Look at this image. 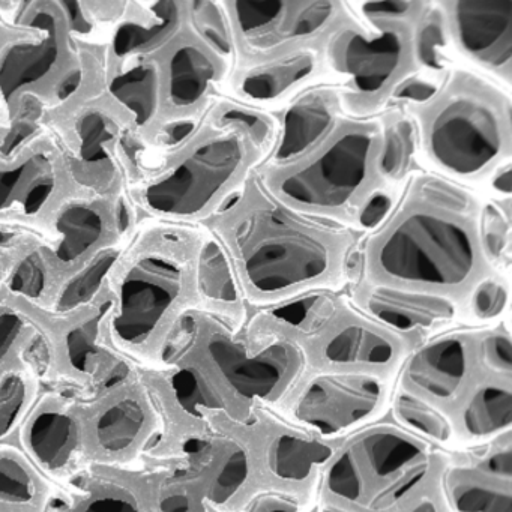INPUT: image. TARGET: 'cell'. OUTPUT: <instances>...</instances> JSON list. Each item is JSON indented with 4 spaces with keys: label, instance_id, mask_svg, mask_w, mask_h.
Returning a JSON list of instances; mask_svg holds the SVG:
<instances>
[{
    "label": "cell",
    "instance_id": "6da1fadb",
    "mask_svg": "<svg viewBox=\"0 0 512 512\" xmlns=\"http://www.w3.org/2000/svg\"><path fill=\"white\" fill-rule=\"evenodd\" d=\"M277 133L271 112L223 97L200 121L175 128L158 145L128 148V221L202 226L268 160Z\"/></svg>",
    "mask_w": 512,
    "mask_h": 512
},
{
    "label": "cell",
    "instance_id": "7a4b0ae2",
    "mask_svg": "<svg viewBox=\"0 0 512 512\" xmlns=\"http://www.w3.org/2000/svg\"><path fill=\"white\" fill-rule=\"evenodd\" d=\"M202 227L223 248L248 308L343 290L352 281L362 236L290 208L257 170Z\"/></svg>",
    "mask_w": 512,
    "mask_h": 512
},
{
    "label": "cell",
    "instance_id": "3957f363",
    "mask_svg": "<svg viewBox=\"0 0 512 512\" xmlns=\"http://www.w3.org/2000/svg\"><path fill=\"white\" fill-rule=\"evenodd\" d=\"M481 209L472 188L416 172L365 233L352 278L445 296L463 308L476 284L496 274L482 250Z\"/></svg>",
    "mask_w": 512,
    "mask_h": 512
},
{
    "label": "cell",
    "instance_id": "277c9868",
    "mask_svg": "<svg viewBox=\"0 0 512 512\" xmlns=\"http://www.w3.org/2000/svg\"><path fill=\"white\" fill-rule=\"evenodd\" d=\"M202 226L128 221L121 248L107 263L104 329L113 349L134 367H155L190 311L202 310Z\"/></svg>",
    "mask_w": 512,
    "mask_h": 512
},
{
    "label": "cell",
    "instance_id": "5b68a950",
    "mask_svg": "<svg viewBox=\"0 0 512 512\" xmlns=\"http://www.w3.org/2000/svg\"><path fill=\"white\" fill-rule=\"evenodd\" d=\"M164 359L190 368L220 412L236 421L262 407L277 413L305 370L298 347L256 308L241 322L190 311Z\"/></svg>",
    "mask_w": 512,
    "mask_h": 512
},
{
    "label": "cell",
    "instance_id": "8992f818",
    "mask_svg": "<svg viewBox=\"0 0 512 512\" xmlns=\"http://www.w3.org/2000/svg\"><path fill=\"white\" fill-rule=\"evenodd\" d=\"M382 122L344 116L310 151L284 164L257 169L281 202L311 217L370 232L385 217L394 188L383 178Z\"/></svg>",
    "mask_w": 512,
    "mask_h": 512
},
{
    "label": "cell",
    "instance_id": "52a82bcc",
    "mask_svg": "<svg viewBox=\"0 0 512 512\" xmlns=\"http://www.w3.org/2000/svg\"><path fill=\"white\" fill-rule=\"evenodd\" d=\"M401 107L427 172L470 188L511 164V91L478 71L452 65L427 97Z\"/></svg>",
    "mask_w": 512,
    "mask_h": 512
},
{
    "label": "cell",
    "instance_id": "ba28073f",
    "mask_svg": "<svg viewBox=\"0 0 512 512\" xmlns=\"http://www.w3.org/2000/svg\"><path fill=\"white\" fill-rule=\"evenodd\" d=\"M446 464L440 446L380 419L338 442L319 479L323 506L341 512H449Z\"/></svg>",
    "mask_w": 512,
    "mask_h": 512
},
{
    "label": "cell",
    "instance_id": "9c48e42d",
    "mask_svg": "<svg viewBox=\"0 0 512 512\" xmlns=\"http://www.w3.org/2000/svg\"><path fill=\"white\" fill-rule=\"evenodd\" d=\"M124 214L119 197L76 188L44 221L34 254L10 286L43 307H64L121 248L128 230Z\"/></svg>",
    "mask_w": 512,
    "mask_h": 512
},
{
    "label": "cell",
    "instance_id": "30bf717a",
    "mask_svg": "<svg viewBox=\"0 0 512 512\" xmlns=\"http://www.w3.org/2000/svg\"><path fill=\"white\" fill-rule=\"evenodd\" d=\"M340 292L322 290L256 310L298 347L304 373L353 371L397 379L410 347Z\"/></svg>",
    "mask_w": 512,
    "mask_h": 512
},
{
    "label": "cell",
    "instance_id": "8fae6325",
    "mask_svg": "<svg viewBox=\"0 0 512 512\" xmlns=\"http://www.w3.org/2000/svg\"><path fill=\"white\" fill-rule=\"evenodd\" d=\"M0 47V130L14 134L55 106L80 73V52L62 2L28 0Z\"/></svg>",
    "mask_w": 512,
    "mask_h": 512
},
{
    "label": "cell",
    "instance_id": "7c38bea8",
    "mask_svg": "<svg viewBox=\"0 0 512 512\" xmlns=\"http://www.w3.org/2000/svg\"><path fill=\"white\" fill-rule=\"evenodd\" d=\"M0 302L16 308L34 325L38 335L35 361L46 388L85 400L131 365L107 340V298L100 283L88 298L55 310L10 284L0 292Z\"/></svg>",
    "mask_w": 512,
    "mask_h": 512
},
{
    "label": "cell",
    "instance_id": "4fadbf2b",
    "mask_svg": "<svg viewBox=\"0 0 512 512\" xmlns=\"http://www.w3.org/2000/svg\"><path fill=\"white\" fill-rule=\"evenodd\" d=\"M416 23L367 19L349 7L323 50L325 83L337 88L347 116L382 115L410 80L422 76L416 61Z\"/></svg>",
    "mask_w": 512,
    "mask_h": 512
},
{
    "label": "cell",
    "instance_id": "5bb4252c",
    "mask_svg": "<svg viewBox=\"0 0 512 512\" xmlns=\"http://www.w3.org/2000/svg\"><path fill=\"white\" fill-rule=\"evenodd\" d=\"M76 188L49 130L34 119L14 134L0 130V229L37 235Z\"/></svg>",
    "mask_w": 512,
    "mask_h": 512
},
{
    "label": "cell",
    "instance_id": "9a60e30c",
    "mask_svg": "<svg viewBox=\"0 0 512 512\" xmlns=\"http://www.w3.org/2000/svg\"><path fill=\"white\" fill-rule=\"evenodd\" d=\"M233 65H248L305 47H325L349 14L337 0H227Z\"/></svg>",
    "mask_w": 512,
    "mask_h": 512
},
{
    "label": "cell",
    "instance_id": "2e32d148",
    "mask_svg": "<svg viewBox=\"0 0 512 512\" xmlns=\"http://www.w3.org/2000/svg\"><path fill=\"white\" fill-rule=\"evenodd\" d=\"M395 380L353 371L304 373L278 415L323 440H341L389 413Z\"/></svg>",
    "mask_w": 512,
    "mask_h": 512
},
{
    "label": "cell",
    "instance_id": "e0dca14e",
    "mask_svg": "<svg viewBox=\"0 0 512 512\" xmlns=\"http://www.w3.org/2000/svg\"><path fill=\"white\" fill-rule=\"evenodd\" d=\"M88 467H139L160 436L154 401L130 365L109 385L80 401Z\"/></svg>",
    "mask_w": 512,
    "mask_h": 512
},
{
    "label": "cell",
    "instance_id": "ac0fdd59",
    "mask_svg": "<svg viewBox=\"0 0 512 512\" xmlns=\"http://www.w3.org/2000/svg\"><path fill=\"white\" fill-rule=\"evenodd\" d=\"M154 56L160 67L167 130L200 121L226 97L232 62L200 40L188 25Z\"/></svg>",
    "mask_w": 512,
    "mask_h": 512
},
{
    "label": "cell",
    "instance_id": "d6986e66",
    "mask_svg": "<svg viewBox=\"0 0 512 512\" xmlns=\"http://www.w3.org/2000/svg\"><path fill=\"white\" fill-rule=\"evenodd\" d=\"M475 328L449 329L410 350L395 389L413 395L451 418L479 380Z\"/></svg>",
    "mask_w": 512,
    "mask_h": 512
},
{
    "label": "cell",
    "instance_id": "ffe728a7",
    "mask_svg": "<svg viewBox=\"0 0 512 512\" xmlns=\"http://www.w3.org/2000/svg\"><path fill=\"white\" fill-rule=\"evenodd\" d=\"M80 401L68 392L44 389L14 439V445L59 491L88 469Z\"/></svg>",
    "mask_w": 512,
    "mask_h": 512
},
{
    "label": "cell",
    "instance_id": "44dd1931",
    "mask_svg": "<svg viewBox=\"0 0 512 512\" xmlns=\"http://www.w3.org/2000/svg\"><path fill=\"white\" fill-rule=\"evenodd\" d=\"M445 20L449 46L469 68L511 91V0L437 2Z\"/></svg>",
    "mask_w": 512,
    "mask_h": 512
},
{
    "label": "cell",
    "instance_id": "7402d4cb",
    "mask_svg": "<svg viewBox=\"0 0 512 512\" xmlns=\"http://www.w3.org/2000/svg\"><path fill=\"white\" fill-rule=\"evenodd\" d=\"M352 304L383 328L406 341L410 350L463 319V308L445 296L403 287L371 283L362 278L350 281Z\"/></svg>",
    "mask_w": 512,
    "mask_h": 512
},
{
    "label": "cell",
    "instance_id": "603a6c76",
    "mask_svg": "<svg viewBox=\"0 0 512 512\" xmlns=\"http://www.w3.org/2000/svg\"><path fill=\"white\" fill-rule=\"evenodd\" d=\"M101 85L130 131L131 148H152L169 136L163 118L160 67L154 55L115 59L107 50Z\"/></svg>",
    "mask_w": 512,
    "mask_h": 512
},
{
    "label": "cell",
    "instance_id": "cb8c5ba5",
    "mask_svg": "<svg viewBox=\"0 0 512 512\" xmlns=\"http://www.w3.org/2000/svg\"><path fill=\"white\" fill-rule=\"evenodd\" d=\"M446 464L443 497L449 512H512V431Z\"/></svg>",
    "mask_w": 512,
    "mask_h": 512
},
{
    "label": "cell",
    "instance_id": "d4e9b609",
    "mask_svg": "<svg viewBox=\"0 0 512 512\" xmlns=\"http://www.w3.org/2000/svg\"><path fill=\"white\" fill-rule=\"evenodd\" d=\"M325 47H305L248 65H233L226 97L244 106L275 112L296 95L325 83Z\"/></svg>",
    "mask_w": 512,
    "mask_h": 512
},
{
    "label": "cell",
    "instance_id": "484cf974",
    "mask_svg": "<svg viewBox=\"0 0 512 512\" xmlns=\"http://www.w3.org/2000/svg\"><path fill=\"white\" fill-rule=\"evenodd\" d=\"M49 512H155L145 466H91L59 493Z\"/></svg>",
    "mask_w": 512,
    "mask_h": 512
},
{
    "label": "cell",
    "instance_id": "4316f807",
    "mask_svg": "<svg viewBox=\"0 0 512 512\" xmlns=\"http://www.w3.org/2000/svg\"><path fill=\"white\" fill-rule=\"evenodd\" d=\"M277 121V142L263 164L289 163L322 142L346 116L337 88L328 83L311 86L272 112Z\"/></svg>",
    "mask_w": 512,
    "mask_h": 512
},
{
    "label": "cell",
    "instance_id": "83f0119b",
    "mask_svg": "<svg viewBox=\"0 0 512 512\" xmlns=\"http://www.w3.org/2000/svg\"><path fill=\"white\" fill-rule=\"evenodd\" d=\"M187 26L185 0L127 2L109 37V55L115 59L152 56Z\"/></svg>",
    "mask_w": 512,
    "mask_h": 512
},
{
    "label": "cell",
    "instance_id": "f1b7e54d",
    "mask_svg": "<svg viewBox=\"0 0 512 512\" xmlns=\"http://www.w3.org/2000/svg\"><path fill=\"white\" fill-rule=\"evenodd\" d=\"M449 424L454 446L476 448L512 431V380L485 377L457 407Z\"/></svg>",
    "mask_w": 512,
    "mask_h": 512
},
{
    "label": "cell",
    "instance_id": "f546056e",
    "mask_svg": "<svg viewBox=\"0 0 512 512\" xmlns=\"http://www.w3.org/2000/svg\"><path fill=\"white\" fill-rule=\"evenodd\" d=\"M59 493L14 443L0 446V511L49 512Z\"/></svg>",
    "mask_w": 512,
    "mask_h": 512
},
{
    "label": "cell",
    "instance_id": "4dcf8cb0",
    "mask_svg": "<svg viewBox=\"0 0 512 512\" xmlns=\"http://www.w3.org/2000/svg\"><path fill=\"white\" fill-rule=\"evenodd\" d=\"M382 157L380 170L394 190L419 172L418 134L415 122L401 106H392L380 115Z\"/></svg>",
    "mask_w": 512,
    "mask_h": 512
},
{
    "label": "cell",
    "instance_id": "1f68e13d",
    "mask_svg": "<svg viewBox=\"0 0 512 512\" xmlns=\"http://www.w3.org/2000/svg\"><path fill=\"white\" fill-rule=\"evenodd\" d=\"M44 389L37 362L0 383V446L14 443L17 431Z\"/></svg>",
    "mask_w": 512,
    "mask_h": 512
},
{
    "label": "cell",
    "instance_id": "d6a6232c",
    "mask_svg": "<svg viewBox=\"0 0 512 512\" xmlns=\"http://www.w3.org/2000/svg\"><path fill=\"white\" fill-rule=\"evenodd\" d=\"M38 335L34 325L11 305L0 302V383L34 364Z\"/></svg>",
    "mask_w": 512,
    "mask_h": 512
},
{
    "label": "cell",
    "instance_id": "836d02e7",
    "mask_svg": "<svg viewBox=\"0 0 512 512\" xmlns=\"http://www.w3.org/2000/svg\"><path fill=\"white\" fill-rule=\"evenodd\" d=\"M389 415L395 424L440 448L454 446L448 418L425 401L395 389Z\"/></svg>",
    "mask_w": 512,
    "mask_h": 512
},
{
    "label": "cell",
    "instance_id": "e575fe53",
    "mask_svg": "<svg viewBox=\"0 0 512 512\" xmlns=\"http://www.w3.org/2000/svg\"><path fill=\"white\" fill-rule=\"evenodd\" d=\"M449 40L439 5L430 2L415 26V52L421 74L440 79L454 62L448 58Z\"/></svg>",
    "mask_w": 512,
    "mask_h": 512
},
{
    "label": "cell",
    "instance_id": "d590c367",
    "mask_svg": "<svg viewBox=\"0 0 512 512\" xmlns=\"http://www.w3.org/2000/svg\"><path fill=\"white\" fill-rule=\"evenodd\" d=\"M482 250L496 274L509 275L511 266V199L482 202L479 221Z\"/></svg>",
    "mask_w": 512,
    "mask_h": 512
},
{
    "label": "cell",
    "instance_id": "8d00e7d4",
    "mask_svg": "<svg viewBox=\"0 0 512 512\" xmlns=\"http://www.w3.org/2000/svg\"><path fill=\"white\" fill-rule=\"evenodd\" d=\"M476 358L484 376L512 380V337L508 323L475 326Z\"/></svg>",
    "mask_w": 512,
    "mask_h": 512
},
{
    "label": "cell",
    "instance_id": "74e56055",
    "mask_svg": "<svg viewBox=\"0 0 512 512\" xmlns=\"http://www.w3.org/2000/svg\"><path fill=\"white\" fill-rule=\"evenodd\" d=\"M187 25L200 40L233 62V40L223 2H185Z\"/></svg>",
    "mask_w": 512,
    "mask_h": 512
},
{
    "label": "cell",
    "instance_id": "f35d334b",
    "mask_svg": "<svg viewBox=\"0 0 512 512\" xmlns=\"http://www.w3.org/2000/svg\"><path fill=\"white\" fill-rule=\"evenodd\" d=\"M509 307V277L493 274L476 284L464 302L463 319L473 325L500 322Z\"/></svg>",
    "mask_w": 512,
    "mask_h": 512
},
{
    "label": "cell",
    "instance_id": "ab89813d",
    "mask_svg": "<svg viewBox=\"0 0 512 512\" xmlns=\"http://www.w3.org/2000/svg\"><path fill=\"white\" fill-rule=\"evenodd\" d=\"M37 239L35 233L0 229V292L31 259Z\"/></svg>",
    "mask_w": 512,
    "mask_h": 512
},
{
    "label": "cell",
    "instance_id": "60d3db41",
    "mask_svg": "<svg viewBox=\"0 0 512 512\" xmlns=\"http://www.w3.org/2000/svg\"><path fill=\"white\" fill-rule=\"evenodd\" d=\"M350 10L359 17L383 20H419L430 2L419 0H388V2H358Z\"/></svg>",
    "mask_w": 512,
    "mask_h": 512
},
{
    "label": "cell",
    "instance_id": "b9f144b4",
    "mask_svg": "<svg viewBox=\"0 0 512 512\" xmlns=\"http://www.w3.org/2000/svg\"><path fill=\"white\" fill-rule=\"evenodd\" d=\"M5 4L7 2H0V47L16 32V17L22 2H11V8H5Z\"/></svg>",
    "mask_w": 512,
    "mask_h": 512
},
{
    "label": "cell",
    "instance_id": "7bdbcfd3",
    "mask_svg": "<svg viewBox=\"0 0 512 512\" xmlns=\"http://www.w3.org/2000/svg\"><path fill=\"white\" fill-rule=\"evenodd\" d=\"M490 181L493 190L499 194V199L497 200H500L502 196H505V199H511V164L494 173Z\"/></svg>",
    "mask_w": 512,
    "mask_h": 512
},
{
    "label": "cell",
    "instance_id": "ee69618b",
    "mask_svg": "<svg viewBox=\"0 0 512 512\" xmlns=\"http://www.w3.org/2000/svg\"><path fill=\"white\" fill-rule=\"evenodd\" d=\"M319 512H341V511H337V509L326 508V506H323V508L320 509Z\"/></svg>",
    "mask_w": 512,
    "mask_h": 512
},
{
    "label": "cell",
    "instance_id": "f6af8a7d",
    "mask_svg": "<svg viewBox=\"0 0 512 512\" xmlns=\"http://www.w3.org/2000/svg\"><path fill=\"white\" fill-rule=\"evenodd\" d=\"M0 512H7V511H0Z\"/></svg>",
    "mask_w": 512,
    "mask_h": 512
}]
</instances>
